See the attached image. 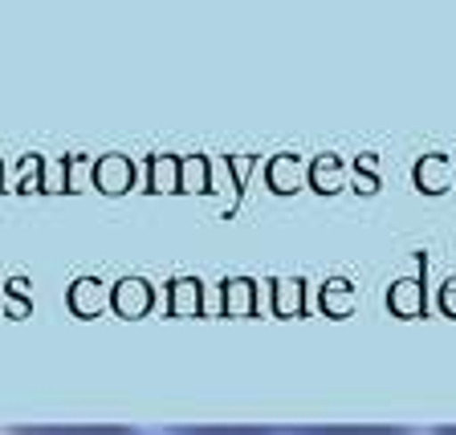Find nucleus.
<instances>
[{"label":"nucleus","instance_id":"nucleus-1","mask_svg":"<svg viewBox=\"0 0 456 435\" xmlns=\"http://www.w3.org/2000/svg\"><path fill=\"white\" fill-rule=\"evenodd\" d=\"M0 435H142V431L123 423H106V427H4Z\"/></svg>","mask_w":456,"mask_h":435},{"label":"nucleus","instance_id":"nucleus-3","mask_svg":"<svg viewBox=\"0 0 456 435\" xmlns=\"http://www.w3.org/2000/svg\"><path fill=\"white\" fill-rule=\"evenodd\" d=\"M167 435H289V431H273V427H175Z\"/></svg>","mask_w":456,"mask_h":435},{"label":"nucleus","instance_id":"nucleus-2","mask_svg":"<svg viewBox=\"0 0 456 435\" xmlns=\"http://www.w3.org/2000/svg\"><path fill=\"white\" fill-rule=\"evenodd\" d=\"M289 435H416L408 427H297Z\"/></svg>","mask_w":456,"mask_h":435},{"label":"nucleus","instance_id":"nucleus-4","mask_svg":"<svg viewBox=\"0 0 456 435\" xmlns=\"http://www.w3.org/2000/svg\"><path fill=\"white\" fill-rule=\"evenodd\" d=\"M432 435H456V427H436Z\"/></svg>","mask_w":456,"mask_h":435}]
</instances>
